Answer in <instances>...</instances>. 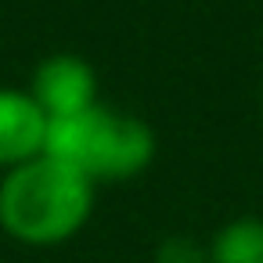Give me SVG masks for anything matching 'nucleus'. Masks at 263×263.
Returning <instances> with one entry per match:
<instances>
[{
  "instance_id": "f257e3e1",
  "label": "nucleus",
  "mask_w": 263,
  "mask_h": 263,
  "mask_svg": "<svg viewBox=\"0 0 263 263\" xmlns=\"http://www.w3.org/2000/svg\"><path fill=\"white\" fill-rule=\"evenodd\" d=\"M90 216L94 184L47 152L0 173V231L18 245H62L76 238Z\"/></svg>"
},
{
  "instance_id": "20e7f679",
  "label": "nucleus",
  "mask_w": 263,
  "mask_h": 263,
  "mask_svg": "<svg viewBox=\"0 0 263 263\" xmlns=\"http://www.w3.org/2000/svg\"><path fill=\"white\" fill-rule=\"evenodd\" d=\"M51 119L29 87H0V173L47 152Z\"/></svg>"
},
{
  "instance_id": "423d86ee",
  "label": "nucleus",
  "mask_w": 263,
  "mask_h": 263,
  "mask_svg": "<svg viewBox=\"0 0 263 263\" xmlns=\"http://www.w3.org/2000/svg\"><path fill=\"white\" fill-rule=\"evenodd\" d=\"M155 263H209V245H198L187 234H173L155 249Z\"/></svg>"
},
{
  "instance_id": "39448f33",
  "label": "nucleus",
  "mask_w": 263,
  "mask_h": 263,
  "mask_svg": "<svg viewBox=\"0 0 263 263\" xmlns=\"http://www.w3.org/2000/svg\"><path fill=\"white\" fill-rule=\"evenodd\" d=\"M209 263H263V216H234L209 241Z\"/></svg>"
},
{
  "instance_id": "7ed1b4c3",
  "label": "nucleus",
  "mask_w": 263,
  "mask_h": 263,
  "mask_svg": "<svg viewBox=\"0 0 263 263\" xmlns=\"http://www.w3.org/2000/svg\"><path fill=\"white\" fill-rule=\"evenodd\" d=\"M29 94L36 98V105L47 112L51 123L69 119L90 105H98V72L87 58L80 54H47L29 80Z\"/></svg>"
},
{
  "instance_id": "f03ea898",
  "label": "nucleus",
  "mask_w": 263,
  "mask_h": 263,
  "mask_svg": "<svg viewBox=\"0 0 263 263\" xmlns=\"http://www.w3.org/2000/svg\"><path fill=\"white\" fill-rule=\"evenodd\" d=\"M155 152H159L155 130L141 116L119 112L105 101L51 123V137H47V155L83 173L94 187L123 184L148 173Z\"/></svg>"
},
{
  "instance_id": "0eeeda50",
  "label": "nucleus",
  "mask_w": 263,
  "mask_h": 263,
  "mask_svg": "<svg viewBox=\"0 0 263 263\" xmlns=\"http://www.w3.org/2000/svg\"><path fill=\"white\" fill-rule=\"evenodd\" d=\"M259 105H263V94H259Z\"/></svg>"
}]
</instances>
